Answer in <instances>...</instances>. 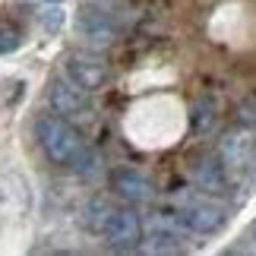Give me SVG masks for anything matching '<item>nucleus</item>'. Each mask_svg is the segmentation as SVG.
<instances>
[{"label":"nucleus","instance_id":"1","mask_svg":"<svg viewBox=\"0 0 256 256\" xmlns=\"http://www.w3.org/2000/svg\"><path fill=\"white\" fill-rule=\"evenodd\" d=\"M35 133H38V142H42L44 155L54 164H60V168H76V164L82 162V155L88 152V146L80 136V130H76L66 117H60V114L38 117Z\"/></svg>","mask_w":256,"mask_h":256},{"label":"nucleus","instance_id":"2","mask_svg":"<svg viewBox=\"0 0 256 256\" xmlns=\"http://www.w3.org/2000/svg\"><path fill=\"white\" fill-rule=\"evenodd\" d=\"M76 35L82 38L88 51H108L117 42V26L98 10H80L76 13Z\"/></svg>","mask_w":256,"mask_h":256},{"label":"nucleus","instance_id":"3","mask_svg":"<svg viewBox=\"0 0 256 256\" xmlns=\"http://www.w3.org/2000/svg\"><path fill=\"white\" fill-rule=\"evenodd\" d=\"M177 218L184 222L186 231H196V234H215L224 224V209L215 202H206V200H184V206L174 212Z\"/></svg>","mask_w":256,"mask_h":256},{"label":"nucleus","instance_id":"4","mask_svg":"<svg viewBox=\"0 0 256 256\" xmlns=\"http://www.w3.org/2000/svg\"><path fill=\"white\" fill-rule=\"evenodd\" d=\"M48 98H51L54 114L66 117V120H82V117H88L86 88H80L73 80H54L51 88H48Z\"/></svg>","mask_w":256,"mask_h":256},{"label":"nucleus","instance_id":"5","mask_svg":"<svg viewBox=\"0 0 256 256\" xmlns=\"http://www.w3.org/2000/svg\"><path fill=\"white\" fill-rule=\"evenodd\" d=\"M102 238L111 244L114 250H133L136 244L142 240V224H140V215L130 212V209H114L111 218H108Z\"/></svg>","mask_w":256,"mask_h":256},{"label":"nucleus","instance_id":"6","mask_svg":"<svg viewBox=\"0 0 256 256\" xmlns=\"http://www.w3.org/2000/svg\"><path fill=\"white\" fill-rule=\"evenodd\" d=\"M64 70H66V76H70V80L80 86V88H86V92L102 88L104 80H108L104 64L98 60V57H92V54H70V57L64 60Z\"/></svg>","mask_w":256,"mask_h":256},{"label":"nucleus","instance_id":"7","mask_svg":"<svg viewBox=\"0 0 256 256\" xmlns=\"http://www.w3.org/2000/svg\"><path fill=\"white\" fill-rule=\"evenodd\" d=\"M114 186H117V193L124 196V200H130V202H152L155 200V186L152 180H146L142 174H136V171H117L114 174Z\"/></svg>","mask_w":256,"mask_h":256},{"label":"nucleus","instance_id":"8","mask_svg":"<svg viewBox=\"0 0 256 256\" xmlns=\"http://www.w3.org/2000/svg\"><path fill=\"white\" fill-rule=\"evenodd\" d=\"M193 180L202 193H224L228 190V168H224L222 158H206L193 171Z\"/></svg>","mask_w":256,"mask_h":256},{"label":"nucleus","instance_id":"9","mask_svg":"<svg viewBox=\"0 0 256 256\" xmlns=\"http://www.w3.org/2000/svg\"><path fill=\"white\" fill-rule=\"evenodd\" d=\"M253 155V140L250 133H231L224 136L222 149H218V158L224 162V168H244Z\"/></svg>","mask_w":256,"mask_h":256},{"label":"nucleus","instance_id":"10","mask_svg":"<svg viewBox=\"0 0 256 256\" xmlns=\"http://www.w3.org/2000/svg\"><path fill=\"white\" fill-rule=\"evenodd\" d=\"M111 212H114V206L108 202V200H92V202L86 206V212H82V224H86V231L102 234V231H104V224H108V218H111Z\"/></svg>","mask_w":256,"mask_h":256},{"label":"nucleus","instance_id":"11","mask_svg":"<svg viewBox=\"0 0 256 256\" xmlns=\"http://www.w3.org/2000/svg\"><path fill=\"white\" fill-rule=\"evenodd\" d=\"M19 48V32L10 22H0V54H10Z\"/></svg>","mask_w":256,"mask_h":256},{"label":"nucleus","instance_id":"12","mask_svg":"<svg viewBox=\"0 0 256 256\" xmlns=\"http://www.w3.org/2000/svg\"><path fill=\"white\" fill-rule=\"evenodd\" d=\"M60 22H64V13H60V10H48V13H44V28H48V32L60 28Z\"/></svg>","mask_w":256,"mask_h":256},{"label":"nucleus","instance_id":"13","mask_svg":"<svg viewBox=\"0 0 256 256\" xmlns=\"http://www.w3.org/2000/svg\"><path fill=\"white\" fill-rule=\"evenodd\" d=\"M250 240L256 244V222H253V228H250Z\"/></svg>","mask_w":256,"mask_h":256},{"label":"nucleus","instance_id":"14","mask_svg":"<svg viewBox=\"0 0 256 256\" xmlns=\"http://www.w3.org/2000/svg\"><path fill=\"white\" fill-rule=\"evenodd\" d=\"M44 4H60V0H44Z\"/></svg>","mask_w":256,"mask_h":256}]
</instances>
